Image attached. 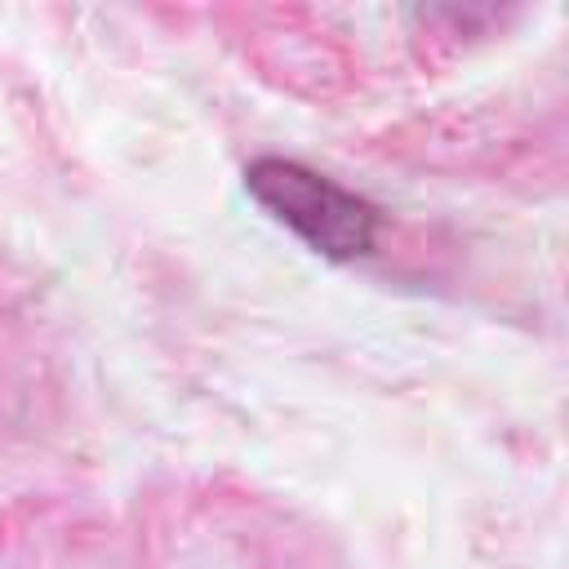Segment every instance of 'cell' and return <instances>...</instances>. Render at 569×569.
<instances>
[{
  "instance_id": "1",
  "label": "cell",
  "mask_w": 569,
  "mask_h": 569,
  "mask_svg": "<svg viewBox=\"0 0 569 569\" xmlns=\"http://www.w3.org/2000/svg\"><path fill=\"white\" fill-rule=\"evenodd\" d=\"M244 187L276 222L325 258H360L378 240V209L298 160L258 156L244 169Z\"/></svg>"
}]
</instances>
